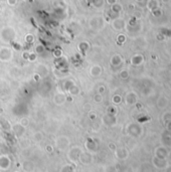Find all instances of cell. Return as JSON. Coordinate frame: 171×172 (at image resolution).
<instances>
[{"label": "cell", "mask_w": 171, "mask_h": 172, "mask_svg": "<svg viewBox=\"0 0 171 172\" xmlns=\"http://www.w3.org/2000/svg\"><path fill=\"white\" fill-rule=\"evenodd\" d=\"M44 51V47H43V46H37L36 47H35V53L36 54H40V53H42Z\"/></svg>", "instance_id": "cell-8"}, {"label": "cell", "mask_w": 171, "mask_h": 172, "mask_svg": "<svg viewBox=\"0 0 171 172\" xmlns=\"http://www.w3.org/2000/svg\"><path fill=\"white\" fill-rule=\"evenodd\" d=\"M78 49H81V51L83 53H86L89 49H90V44H89L88 42H86V41H84V42L80 43V46H78Z\"/></svg>", "instance_id": "cell-5"}, {"label": "cell", "mask_w": 171, "mask_h": 172, "mask_svg": "<svg viewBox=\"0 0 171 172\" xmlns=\"http://www.w3.org/2000/svg\"><path fill=\"white\" fill-rule=\"evenodd\" d=\"M89 117H90L91 120H95L96 119V114H95L94 112H91L90 114H89Z\"/></svg>", "instance_id": "cell-14"}, {"label": "cell", "mask_w": 171, "mask_h": 172, "mask_svg": "<svg viewBox=\"0 0 171 172\" xmlns=\"http://www.w3.org/2000/svg\"><path fill=\"white\" fill-rule=\"evenodd\" d=\"M53 101L54 103V105H56V106H63V105H64L67 103V94L64 92L56 93V94L53 96Z\"/></svg>", "instance_id": "cell-3"}, {"label": "cell", "mask_w": 171, "mask_h": 172, "mask_svg": "<svg viewBox=\"0 0 171 172\" xmlns=\"http://www.w3.org/2000/svg\"><path fill=\"white\" fill-rule=\"evenodd\" d=\"M25 40H26V42H28V43H32L33 42V40H34V38L31 36V35H27L26 36V38H25Z\"/></svg>", "instance_id": "cell-11"}, {"label": "cell", "mask_w": 171, "mask_h": 172, "mask_svg": "<svg viewBox=\"0 0 171 172\" xmlns=\"http://www.w3.org/2000/svg\"><path fill=\"white\" fill-rule=\"evenodd\" d=\"M61 50L60 49H56L53 51V56H54V57H57V58H60L61 57Z\"/></svg>", "instance_id": "cell-10"}, {"label": "cell", "mask_w": 171, "mask_h": 172, "mask_svg": "<svg viewBox=\"0 0 171 172\" xmlns=\"http://www.w3.org/2000/svg\"><path fill=\"white\" fill-rule=\"evenodd\" d=\"M94 101H95V103H97V104H101L103 102V95L97 93V94L94 96Z\"/></svg>", "instance_id": "cell-6"}, {"label": "cell", "mask_w": 171, "mask_h": 172, "mask_svg": "<svg viewBox=\"0 0 171 172\" xmlns=\"http://www.w3.org/2000/svg\"><path fill=\"white\" fill-rule=\"evenodd\" d=\"M105 92V88H104V86H100V88L98 89V93L99 94H102L103 95V93Z\"/></svg>", "instance_id": "cell-13"}, {"label": "cell", "mask_w": 171, "mask_h": 172, "mask_svg": "<svg viewBox=\"0 0 171 172\" xmlns=\"http://www.w3.org/2000/svg\"><path fill=\"white\" fill-rule=\"evenodd\" d=\"M63 90L66 94L71 96H78L81 93L80 88L71 80H66L63 82Z\"/></svg>", "instance_id": "cell-1"}, {"label": "cell", "mask_w": 171, "mask_h": 172, "mask_svg": "<svg viewBox=\"0 0 171 172\" xmlns=\"http://www.w3.org/2000/svg\"><path fill=\"white\" fill-rule=\"evenodd\" d=\"M36 57H37V56H36V53H29V57H28V61H34L36 60Z\"/></svg>", "instance_id": "cell-9"}, {"label": "cell", "mask_w": 171, "mask_h": 172, "mask_svg": "<svg viewBox=\"0 0 171 172\" xmlns=\"http://www.w3.org/2000/svg\"><path fill=\"white\" fill-rule=\"evenodd\" d=\"M33 79H34V81H35V82H38L40 79H42V77H40V75H38L37 73H35V74L33 75Z\"/></svg>", "instance_id": "cell-12"}, {"label": "cell", "mask_w": 171, "mask_h": 172, "mask_svg": "<svg viewBox=\"0 0 171 172\" xmlns=\"http://www.w3.org/2000/svg\"><path fill=\"white\" fill-rule=\"evenodd\" d=\"M20 125H21L22 127H27L29 125V120H28V118H26V117H23V118H21L20 119Z\"/></svg>", "instance_id": "cell-7"}, {"label": "cell", "mask_w": 171, "mask_h": 172, "mask_svg": "<svg viewBox=\"0 0 171 172\" xmlns=\"http://www.w3.org/2000/svg\"><path fill=\"white\" fill-rule=\"evenodd\" d=\"M113 102H114L115 104H119V99H118V97H114V98H113Z\"/></svg>", "instance_id": "cell-15"}, {"label": "cell", "mask_w": 171, "mask_h": 172, "mask_svg": "<svg viewBox=\"0 0 171 172\" xmlns=\"http://www.w3.org/2000/svg\"><path fill=\"white\" fill-rule=\"evenodd\" d=\"M102 68L99 66V64H93L90 68H89V75H91L92 78H98L102 75Z\"/></svg>", "instance_id": "cell-4"}, {"label": "cell", "mask_w": 171, "mask_h": 172, "mask_svg": "<svg viewBox=\"0 0 171 172\" xmlns=\"http://www.w3.org/2000/svg\"><path fill=\"white\" fill-rule=\"evenodd\" d=\"M8 3H10V4H14L15 0H8Z\"/></svg>", "instance_id": "cell-16"}, {"label": "cell", "mask_w": 171, "mask_h": 172, "mask_svg": "<svg viewBox=\"0 0 171 172\" xmlns=\"http://www.w3.org/2000/svg\"><path fill=\"white\" fill-rule=\"evenodd\" d=\"M13 60V50L10 47H0V61L9 63Z\"/></svg>", "instance_id": "cell-2"}]
</instances>
